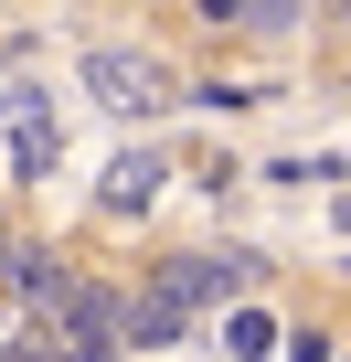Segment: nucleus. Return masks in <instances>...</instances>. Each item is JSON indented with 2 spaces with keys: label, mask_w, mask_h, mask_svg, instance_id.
<instances>
[{
  "label": "nucleus",
  "mask_w": 351,
  "mask_h": 362,
  "mask_svg": "<svg viewBox=\"0 0 351 362\" xmlns=\"http://www.w3.org/2000/svg\"><path fill=\"white\" fill-rule=\"evenodd\" d=\"M0 362H54V330L32 320V330H11V351H0Z\"/></svg>",
  "instance_id": "obj_6"
},
{
  "label": "nucleus",
  "mask_w": 351,
  "mask_h": 362,
  "mask_svg": "<svg viewBox=\"0 0 351 362\" xmlns=\"http://www.w3.org/2000/svg\"><path fill=\"white\" fill-rule=\"evenodd\" d=\"M0 107H11V96H0Z\"/></svg>",
  "instance_id": "obj_9"
},
{
  "label": "nucleus",
  "mask_w": 351,
  "mask_h": 362,
  "mask_svg": "<svg viewBox=\"0 0 351 362\" xmlns=\"http://www.w3.org/2000/svg\"><path fill=\"white\" fill-rule=\"evenodd\" d=\"M256 351H277V320L266 309H234L224 320V362H256Z\"/></svg>",
  "instance_id": "obj_5"
},
{
  "label": "nucleus",
  "mask_w": 351,
  "mask_h": 362,
  "mask_svg": "<svg viewBox=\"0 0 351 362\" xmlns=\"http://www.w3.org/2000/svg\"><path fill=\"white\" fill-rule=\"evenodd\" d=\"M192 341V309L170 288H128V351H182Z\"/></svg>",
  "instance_id": "obj_2"
},
{
  "label": "nucleus",
  "mask_w": 351,
  "mask_h": 362,
  "mask_svg": "<svg viewBox=\"0 0 351 362\" xmlns=\"http://www.w3.org/2000/svg\"><path fill=\"white\" fill-rule=\"evenodd\" d=\"M54 160H64V128H54V117H11V170H22V181H43Z\"/></svg>",
  "instance_id": "obj_4"
},
{
  "label": "nucleus",
  "mask_w": 351,
  "mask_h": 362,
  "mask_svg": "<svg viewBox=\"0 0 351 362\" xmlns=\"http://www.w3.org/2000/svg\"><path fill=\"white\" fill-rule=\"evenodd\" d=\"M54 362H117V341H64L54 330Z\"/></svg>",
  "instance_id": "obj_7"
},
{
  "label": "nucleus",
  "mask_w": 351,
  "mask_h": 362,
  "mask_svg": "<svg viewBox=\"0 0 351 362\" xmlns=\"http://www.w3.org/2000/svg\"><path fill=\"white\" fill-rule=\"evenodd\" d=\"M160 181H170V170H160V149H117V160H107V181H96V203H107V214H149V203H160Z\"/></svg>",
  "instance_id": "obj_3"
},
{
  "label": "nucleus",
  "mask_w": 351,
  "mask_h": 362,
  "mask_svg": "<svg viewBox=\"0 0 351 362\" xmlns=\"http://www.w3.org/2000/svg\"><path fill=\"white\" fill-rule=\"evenodd\" d=\"M11 245H22V235H11V224H0V267H11Z\"/></svg>",
  "instance_id": "obj_8"
},
{
  "label": "nucleus",
  "mask_w": 351,
  "mask_h": 362,
  "mask_svg": "<svg viewBox=\"0 0 351 362\" xmlns=\"http://www.w3.org/2000/svg\"><path fill=\"white\" fill-rule=\"evenodd\" d=\"M85 96L117 107V117H149V107H170V75H160V54H138V43H96V54H85Z\"/></svg>",
  "instance_id": "obj_1"
}]
</instances>
